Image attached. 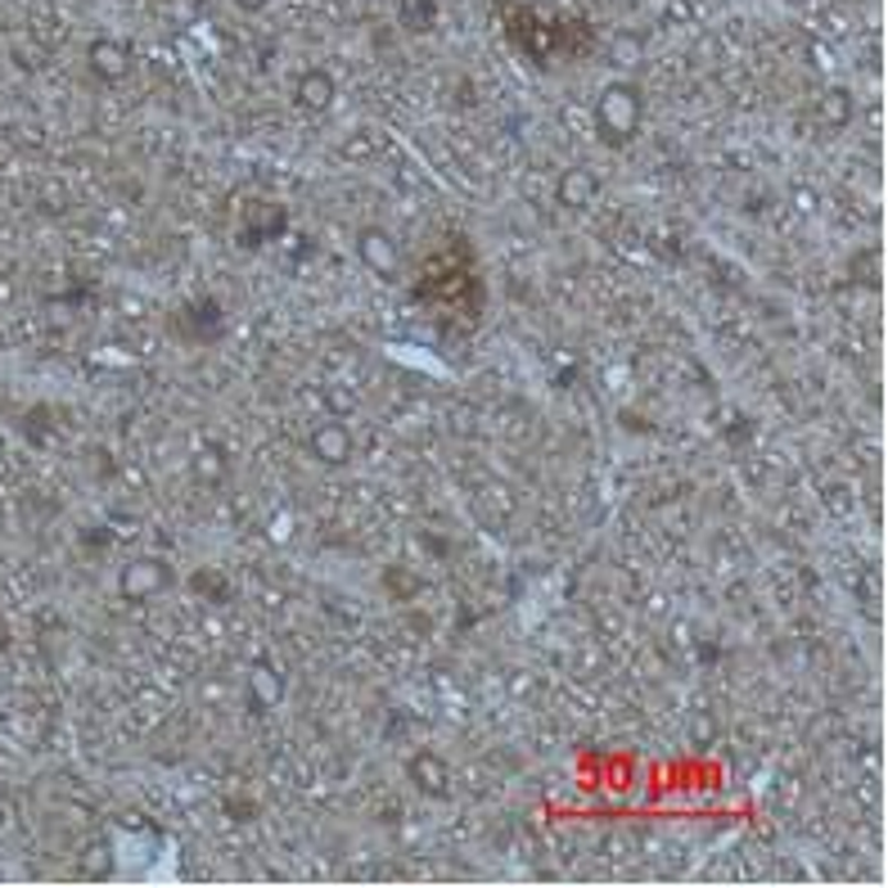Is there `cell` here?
<instances>
[{
    "mask_svg": "<svg viewBox=\"0 0 888 888\" xmlns=\"http://www.w3.org/2000/svg\"><path fill=\"white\" fill-rule=\"evenodd\" d=\"M600 122H605V131H614L618 140L622 136H631L636 131V122H640V90L636 86H609L605 95H600Z\"/></svg>",
    "mask_w": 888,
    "mask_h": 888,
    "instance_id": "cell-1",
    "label": "cell"
},
{
    "mask_svg": "<svg viewBox=\"0 0 888 888\" xmlns=\"http://www.w3.org/2000/svg\"><path fill=\"white\" fill-rule=\"evenodd\" d=\"M90 73L122 77V73H127V51H122L118 41H95V45H90Z\"/></svg>",
    "mask_w": 888,
    "mask_h": 888,
    "instance_id": "cell-2",
    "label": "cell"
},
{
    "mask_svg": "<svg viewBox=\"0 0 888 888\" xmlns=\"http://www.w3.org/2000/svg\"><path fill=\"white\" fill-rule=\"evenodd\" d=\"M348 452H353V442H348V433H343L338 424H329V429L316 433V456H321V461L338 465V461H348Z\"/></svg>",
    "mask_w": 888,
    "mask_h": 888,
    "instance_id": "cell-3",
    "label": "cell"
},
{
    "mask_svg": "<svg viewBox=\"0 0 888 888\" xmlns=\"http://www.w3.org/2000/svg\"><path fill=\"white\" fill-rule=\"evenodd\" d=\"M329 95H334V82H329L325 73H307V77L299 82V100H303L307 109H329Z\"/></svg>",
    "mask_w": 888,
    "mask_h": 888,
    "instance_id": "cell-4",
    "label": "cell"
},
{
    "mask_svg": "<svg viewBox=\"0 0 888 888\" xmlns=\"http://www.w3.org/2000/svg\"><path fill=\"white\" fill-rule=\"evenodd\" d=\"M361 253H366V262H370V267H379V271H388L392 262H398V253L388 249V235H375V230H366V239H361Z\"/></svg>",
    "mask_w": 888,
    "mask_h": 888,
    "instance_id": "cell-5",
    "label": "cell"
},
{
    "mask_svg": "<svg viewBox=\"0 0 888 888\" xmlns=\"http://www.w3.org/2000/svg\"><path fill=\"white\" fill-rule=\"evenodd\" d=\"M591 194H596V181H591V176L573 172V176L564 181V204H568V208H582V204L591 199Z\"/></svg>",
    "mask_w": 888,
    "mask_h": 888,
    "instance_id": "cell-6",
    "label": "cell"
},
{
    "mask_svg": "<svg viewBox=\"0 0 888 888\" xmlns=\"http://www.w3.org/2000/svg\"><path fill=\"white\" fill-rule=\"evenodd\" d=\"M239 6H243V10H262V6H267V0H239Z\"/></svg>",
    "mask_w": 888,
    "mask_h": 888,
    "instance_id": "cell-7",
    "label": "cell"
}]
</instances>
